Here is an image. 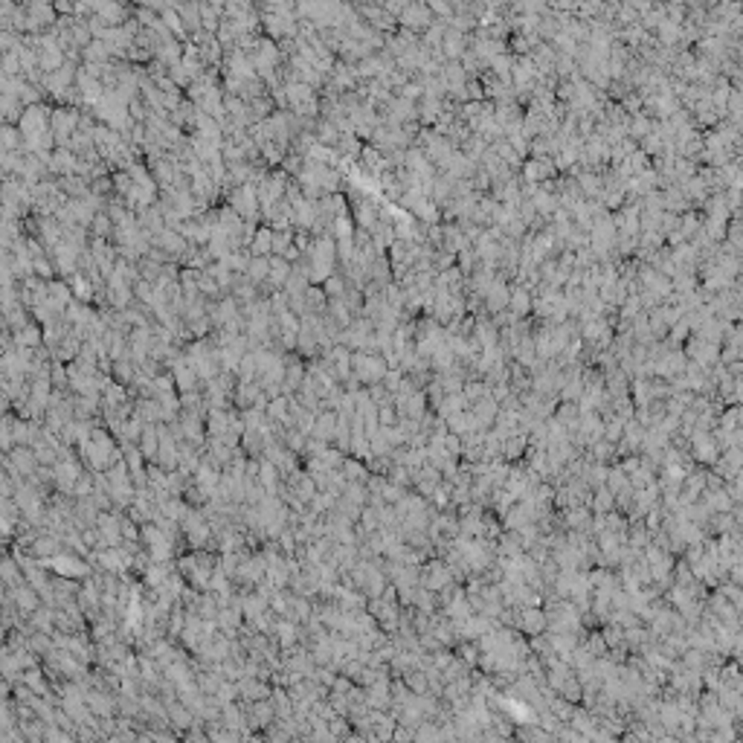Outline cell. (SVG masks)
<instances>
[{"label": "cell", "instance_id": "obj_1", "mask_svg": "<svg viewBox=\"0 0 743 743\" xmlns=\"http://www.w3.org/2000/svg\"><path fill=\"white\" fill-rule=\"evenodd\" d=\"M386 360L381 355H366V352H352V375L360 381V386H378L386 375Z\"/></svg>", "mask_w": 743, "mask_h": 743}, {"label": "cell", "instance_id": "obj_2", "mask_svg": "<svg viewBox=\"0 0 743 743\" xmlns=\"http://www.w3.org/2000/svg\"><path fill=\"white\" fill-rule=\"evenodd\" d=\"M453 572L447 569V564L441 561V557H433L430 564H424L421 566V578H418V587L424 590H430V593H444L447 587H453Z\"/></svg>", "mask_w": 743, "mask_h": 743}, {"label": "cell", "instance_id": "obj_3", "mask_svg": "<svg viewBox=\"0 0 743 743\" xmlns=\"http://www.w3.org/2000/svg\"><path fill=\"white\" fill-rule=\"evenodd\" d=\"M688 456H691L694 465H714L720 459V450H718V441H714L711 433H691L688 436Z\"/></svg>", "mask_w": 743, "mask_h": 743}, {"label": "cell", "instance_id": "obj_4", "mask_svg": "<svg viewBox=\"0 0 743 743\" xmlns=\"http://www.w3.org/2000/svg\"><path fill=\"white\" fill-rule=\"evenodd\" d=\"M554 177H557V172H554L552 157H528V160H523V166H520V180L523 183L540 186V183H549Z\"/></svg>", "mask_w": 743, "mask_h": 743}, {"label": "cell", "instance_id": "obj_5", "mask_svg": "<svg viewBox=\"0 0 743 743\" xmlns=\"http://www.w3.org/2000/svg\"><path fill=\"white\" fill-rule=\"evenodd\" d=\"M509 297H511V282H509V279H502V276L497 273L491 290H488L485 299H482V311H485L488 316L502 314V311L509 308Z\"/></svg>", "mask_w": 743, "mask_h": 743}, {"label": "cell", "instance_id": "obj_6", "mask_svg": "<svg viewBox=\"0 0 743 743\" xmlns=\"http://www.w3.org/2000/svg\"><path fill=\"white\" fill-rule=\"evenodd\" d=\"M430 23H433V15H430L427 4H407V9L401 12V18H398V26L415 32V35H421Z\"/></svg>", "mask_w": 743, "mask_h": 743}, {"label": "cell", "instance_id": "obj_7", "mask_svg": "<svg viewBox=\"0 0 743 743\" xmlns=\"http://www.w3.org/2000/svg\"><path fill=\"white\" fill-rule=\"evenodd\" d=\"M514 627L525 630L528 636H543L546 633V616H543V607H520L514 610Z\"/></svg>", "mask_w": 743, "mask_h": 743}, {"label": "cell", "instance_id": "obj_8", "mask_svg": "<svg viewBox=\"0 0 743 743\" xmlns=\"http://www.w3.org/2000/svg\"><path fill=\"white\" fill-rule=\"evenodd\" d=\"M378 201L375 198H363V201L352 203V221H355L357 230H372L378 224Z\"/></svg>", "mask_w": 743, "mask_h": 743}, {"label": "cell", "instance_id": "obj_9", "mask_svg": "<svg viewBox=\"0 0 743 743\" xmlns=\"http://www.w3.org/2000/svg\"><path fill=\"white\" fill-rule=\"evenodd\" d=\"M514 320H528L532 316V294L523 285H511V297H509V308H506Z\"/></svg>", "mask_w": 743, "mask_h": 743}, {"label": "cell", "instance_id": "obj_10", "mask_svg": "<svg viewBox=\"0 0 743 743\" xmlns=\"http://www.w3.org/2000/svg\"><path fill=\"white\" fill-rule=\"evenodd\" d=\"M465 49H468V35L456 32V30H444V38H441V56L444 61H459L465 56Z\"/></svg>", "mask_w": 743, "mask_h": 743}, {"label": "cell", "instance_id": "obj_11", "mask_svg": "<svg viewBox=\"0 0 743 743\" xmlns=\"http://www.w3.org/2000/svg\"><path fill=\"white\" fill-rule=\"evenodd\" d=\"M575 183H578L583 201H601V192H604L601 172H581V174L575 177Z\"/></svg>", "mask_w": 743, "mask_h": 743}, {"label": "cell", "instance_id": "obj_12", "mask_svg": "<svg viewBox=\"0 0 743 743\" xmlns=\"http://www.w3.org/2000/svg\"><path fill=\"white\" fill-rule=\"evenodd\" d=\"M444 424H447V433H450V436H459V439L476 433V421H473V412H470V410L453 412L450 418H444Z\"/></svg>", "mask_w": 743, "mask_h": 743}, {"label": "cell", "instance_id": "obj_13", "mask_svg": "<svg viewBox=\"0 0 743 743\" xmlns=\"http://www.w3.org/2000/svg\"><path fill=\"white\" fill-rule=\"evenodd\" d=\"M528 450V436L525 433H514L502 441V462H517L523 453Z\"/></svg>", "mask_w": 743, "mask_h": 743}, {"label": "cell", "instance_id": "obj_14", "mask_svg": "<svg viewBox=\"0 0 743 743\" xmlns=\"http://www.w3.org/2000/svg\"><path fill=\"white\" fill-rule=\"evenodd\" d=\"M590 511H593V514H610V511H616V497L610 494L607 488H595V491H593V499H590Z\"/></svg>", "mask_w": 743, "mask_h": 743}, {"label": "cell", "instance_id": "obj_15", "mask_svg": "<svg viewBox=\"0 0 743 743\" xmlns=\"http://www.w3.org/2000/svg\"><path fill=\"white\" fill-rule=\"evenodd\" d=\"M700 224H703V215H700L697 209H691V212H685V215H679V230H677V232L682 235V242H685V244L694 238V232L700 230Z\"/></svg>", "mask_w": 743, "mask_h": 743}, {"label": "cell", "instance_id": "obj_16", "mask_svg": "<svg viewBox=\"0 0 743 743\" xmlns=\"http://www.w3.org/2000/svg\"><path fill=\"white\" fill-rule=\"evenodd\" d=\"M650 131H653V119H650L645 111H642V114H636V117H630V128H627V137H630V140L639 143L642 137L650 134Z\"/></svg>", "mask_w": 743, "mask_h": 743}, {"label": "cell", "instance_id": "obj_17", "mask_svg": "<svg viewBox=\"0 0 743 743\" xmlns=\"http://www.w3.org/2000/svg\"><path fill=\"white\" fill-rule=\"evenodd\" d=\"M271 242H273V230H256L253 242H250V253L258 258H271Z\"/></svg>", "mask_w": 743, "mask_h": 743}, {"label": "cell", "instance_id": "obj_18", "mask_svg": "<svg viewBox=\"0 0 743 743\" xmlns=\"http://www.w3.org/2000/svg\"><path fill=\"white\" fill-rule=\"evenodd\" d=\"M268 271H271V264H268V258H258V256H253L250 261H247V282L250 285H264V279H268Z\"/></svg>", "mask_w": 743, "mask_h": 743}, {"label": "cell", "instance_id": "obj_19", "mask_svg": "<svg viewBox=\"0 0 743 743\" xmlns=\"http://www.w3.org/2000/svg\"><path fill=\"white\" fill-rule=\"evenodd\" d=\"M346 279H343L340 273H331L326 282H323V294H326V299H343L346 297Z\"/></svg>", "mask_w": 743, "mask_h": 743}, {"label": "cell", "instance_id": "obj_20", "mask_svg": "<svg viewBox=\"0 0 743 743\" xmlns=\"http://www.w3.org/2000/svg\"><path fill=\"white\" fill-rule=\"evenodd\" d=\"M456 268L462 271L465 279L473 273V268H476V253H473V247H465V250L456 253Z\"/></svg>", "mask_w": 743, "mask_h": 743}, {"label": "cell", "instance_id": "obj_21", "mask_svg": "<svg viewBox=\"0 0 743 743\" xmlns=\"http://www.w3.org/2000/svg\"><path fill=\"white\" fill-rule=\"evenodd\" d=\"M450 268H456V256L453 253H447V250H436L433 253V271L436 273H444Z\"/></svg>", "mask_w": 743, "mask_h": 743}, {"label": "cell", "instance_id": "obj_22", "mask_svg": "<svg viewBox=\"0 0 743 743\" xmlns=\"http://www.w3.org/2000/svg\"><path fill=\"white\" fill-rule=\"evenodd\" d=\"M401 381H404V369H401V366H395V369H386V375H384L381 386H384V389L392 395V392H395V386L401 384Z\"/></svg>", "mask_w": 743, "mask_h": 743}, {"label": "cell", "instance_id": "obj_23", "mask_svg": "<svg viewBox=\"0 0 743 743\" xmlns=\"http://www.w3.org/2000/svg\"><path fill=\"white\" fill-rule=\"evenodd\" d=\"M73 290H76V297H78V299H90V297H93V285H90V279H82V276H73Z\"/></svg>", "mask_w": 743, "mask_h": 743}, {"label": "cell", "instance_id": "obj_24", "mask_svg": "<svg viewBox=\"0 0 743 743\" xmlns=\"http://www.w3.org/2000/svg\"><path fill=\"white\" fill-rule=\"evenodd\" d=\"M378 424H381V427H395V424H398L395 407H378Z\"/></svg>", "mask_w": 743, "mask_h": 743}]
</instances>
